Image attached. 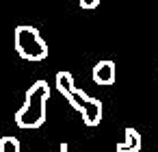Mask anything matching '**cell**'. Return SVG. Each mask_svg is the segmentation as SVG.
I'll return each instance as SVG.
<instances>
[{"mask_svg": "<svg viewBox=\"0 0 158 152\" xmlns=\"http://www.w3.org/2000/svg\"><path fill=\"white\" fill-rule=\"evenodd\" d=\"M69 104L82 115V122L87 126H98L102 122V102L98 98H91L87 91L76 89L69 96Z\"/></svg>", "mask_w": 158, "mask_h": 152, "instance_id": "3", "label": "cell"}, {"mask_svg": "<svg viewBox=\"0 0 158 152\" xmlns=\"http://www.w3.org/2000/svg\"><path fill=\"white\" fill-rule=\"evenodd\" d=\"M0 152H20V141L15 137H2L0 139Z\"/></svg>", "mask_w": 158, "mask_h": 152, "instance_id": "7", "label": "cell"}, {"mask_svg": "<svg viewBox=\"0 0 158 152\" xmlns=\"http://www.w3.org/2000/svg\"><path fill=\"white\" fill-rule=\"evenodd\" d=\"M54 87L69 100V96L76 91V83H74V74L72 72H67V70H61L59 74H56V78H54Z\"/></svg>", "mask_w": 158, "mask_h": 152, "instance_id": "6", "label": "cell"}, {"mask_svg": "<svg viewBox=\"0 0 158 152\" xmlns=\"http://www.w3.org/2000/svg\"><path fill=\"white\" fill-rule=\"evenodd\" d=\"M143 145V139H141V132L136 128H126L123 132V141L117 143V152H139Z\"/></svg>", "mask_w": 158, "mask_h": 152, "instance_id": "5", "label": "cell"}, {"mask_svg": "<svg viewBox=\"0 0 158 152\" xmlns=\"http://www.w3.org/2000/svg\"><path fill=\"white\" fill-rule=\"evenodd\" d=\"M50 100V87L46 80H35L26 96L24 104L15 113V124L20 128H39L46 122V104Z\"/></svg>", "mask_w": 158, "mask_h": 152, "instance_id": "1", "label": "cell"}, {"mask_svg": "<svg viewBox=\"0 0 158 152\" xmlns=\"http://www.w3.org/2000/svg\"><path fill=\"white\" fill-rule=\"evenodd\" d=\"M91 76H93V83L100 85V87H110L117 78V70H115V63L104 59L100 63H95V67L91 70Z\"/></svg>", "mask_w": 158, "mask_h": 152, "instance_id": "4", "label": "cell"}, {"mask_svg": "<svg viewBox=\"0 0 158 152\" xmlns=\"http://www.w3.org/2000/svg\"><path fill=\"white\" fill-rule=\"evenodd\" d=\"M13 46H15V52L26 61H44L48 57V44L44 41L41 33L35 26H28V24L15 26Z\"/></svg>", "mask_w": 158, "mask_h": 152, "instance_id": "2", "label": "cell"}, {"mask_svg": "<svg viewBox=\"0 0 158 152\" xmlns=\"http://www.w3.org/2000/svg\"><path fill=\"white\" fill-rule=\"evenodd\" d=\"M100 0H80V9H95Z\"/></svg>", "mask_w": 158, "mask_h": 152, "instance_id": "8", "label": "cell"}]
</instances>
